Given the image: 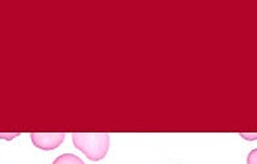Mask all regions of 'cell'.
<instances>
[{
	"instance_id": "6da1fadb",
	"label": "cell",
	"mask_w": 257,
	"mask_h": 164,
	"mask_svg": "<svg viewBox=\"0 0 257 164\" xmlns=\"http://www.w3.org/2000/svg\"><path fill=\"white\" fill-rule=\"evenodd\" d=\"M72 142L89 160L98 161L108 154L110 138L106 133H74Z\"/></svg>"
},
{
	"instance_id": "5b68a950",
	"label": "cell",
	"mask_w": 257,
	"mask_h": 164,
	"mask_svg": "<svg viewBox=\"0 0 257 164\" xmlns=\"http://www.w3.org/2000/svg\"><path fill=\"white\" fill-rule=\"evenodd\" d=\"M240 135L243 138H245V139H249V140L256 139L257 138V134H240Z\"/></svg>"
},
{
	"instance_id": "3957f363",
	"label": "cell",
	"mask_w": 257,
	"mask_h": 164,
	"mask_svg": "<svg viewBox=\"0 0 257 164\" xmlns=\"http://www.w3.org/2000/svg\"><path fill=\"white\" fill-rule=\"evenodd\" d=\"M53 164H84V161L74 154H63L58 156Z\"/></svg>"
},
{
	"instance_id": "277c9868",
	"label": "cell",
	"mask_w": 257,
	"mask_h": 164,
	"mask_svg": "<svg viewBox=\"0 0 257 164\" xmlns=\"http://www.w3.org/2000/svg\"><path fill=\"white\" fill-rule=\"evenodd\" d=\"M247 164H257V148L252 150L249 154H248Z\"/></svg>"
},
{
	"instance_id": "7a4b0ae2",
	"label": "cell",
	"mask_w": 257,
	"mask_h": 164,
	"mask_svg": "<svg viewBox=\"0 0 257 164\" xmlns=\"http://www.w3.org/2000/svg\"><path fill=\"white\" fill-rule=\"evenodd\" d=\"M64 133H32L31 139L40 150L50 151L55 150L63 143Z\"/></svg>"
}]
</instances>
